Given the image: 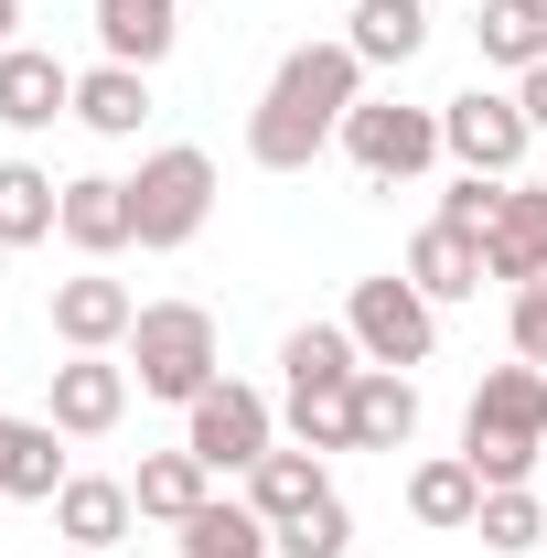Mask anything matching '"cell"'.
I'll return each mask as SVG.
<instances>
[{
	"label": "cell",
	"instance_id": "7402d4cb",
	"mask_svg": "<svg viewBox=\"0 0 547 558\" xmlns=\"http://www.w3.org/2000/svg\"><path fill=\"white\" fill-rule=\"evenodd\" d=\"M130 494H139L150 526H183V515H205V505H215V473L194 462V451H150V462L130 473Z\"/></svg>",
	"mask_w": 547,
	"mask_h": 558
},
{
	"label": "cell",
	"instance_id": "f546056e",
	"mask_svg": "<svg viewBox=\"0 0 547 558\" xmlns=\"http://www.w3.org/2000/svg\"><path fill=\"white\" fill-rule=\"evenodd\" d=\"M343 548H354V505H343V494L301 505V515L279 526V558H343Z\"/></svg>",
	"mask_w": 547,
	"mask_h": 558
},
{
	"label": "cell",
	"instance_id": "5b68a950",
	"mask_svg": "<svg viewBox=\"0 0 547 558\" xmlns=\"http://www.w3.org/2000/svg\"><path fill=\"white\" fill-rule=\"evenodd\" d=\"M440 150L483 183H526L537 172V119L505 86H462V97H440Z\"/></svg>",
	"mask_w": 547,
	"mask_h": 558
},
{
	"label": "cell",
	"instance_id": "7a4b0ae2",
	"mask_svg": "<svg viewBox=\"0 0 547 558\" xmlns=\"http://www.w3.org/2000/svg\"><path fill=\"white\" fill-rule=\"evenodd\" d=\"M462 462L483 473V494L547 473V365L515 354V365H494L473 387V409H462Z\"/></svg>",
	"mask_w": 547,
	"mask_h": 558
},
{
	"label": "cell",
	"instance_id": "ba28073f",
	"mask_svg": "<svg viewBox=\"0 0 547 558\" xmlns=\"http://www.w3.org/2000/svg\"><path fill=\"white\" fill-rule=\"evenodd\" d=\"M183 451H194L205 473H258V451H279V409L258 398V387L215 376L205 398L183 409Z\"/></svg>",
	"mask_w": 547,
	"mask_h": 558
},
{
	"label": "cell",
	"instance_id": "d6986e66",
	"mask_svg": "<svg viewBox=\"0 0 547 558\" xmlns=\"http://www.w3.org/2000/svg\"><path fill=\"white\" fill-rule=\"evenodd\" d=\"M139 119H150V75L139 65H97L75 75V130H97V140H139Z\"/></svg>",
	"mask_w": 547,
	"mask_h": 558
},
{
	"label": "cell",
	"instance_id": "74e56055",
	"mask_svg": "<svg viewBox=\"0 0 547 558\" xmlns=\"http://www.w3.org/2000/svg\"><path fill=\"white\" fill-rule=\"evenodd\" d=\"M0 258H11V247H0Z\"/></svg>",
	"mask_w": 547,
	"mask_h": 558
},
{
	"label": "cell",
	"instance_id": "9a60e30c",
	"mask_svg": "<svg viewBox=\"0 0 547 558\" xmlns=\"http://www.w3.org/2000/svg\"><path fill=\"white\" fill-rule=\"evenodd\" d=\"M172 44H183V0H97V54H108V65L150 75Z\"/></svg>",
	"mask_w": 547,
	"mask_h": 558
},
{
	"label": "cell",
	"instance_id": "836d02e7",
	"mask_svg": "<svg viewBox=\"0 0 547 558\" xmlns=\"http://www.w3.org/2000/svg\"><path fill=\"white\" fill-rule=\"evenodd\" d=\"M11 44H22V0H0V54H11Z\"/></svg>",
	"mask_w": 547,
	"mask_h": 558
},
{
	"label": "cell",
	"instance_id": "e575fe53",
	"mask_svg": "<svg viewBox=\"0 0 547 558\" xmlns=\"http://www.w3.org/2000/svg\"><path fill=\"white\" fill-rule=\"evenodd\" d=\"M65 558H119V548H65Z\"/></svg>",
	"mask_w": 547,
	"mask_h": 558
},
{
	"label": "cell",
	"instance_id": "cb8c5ba5",
	"mask_svg": "<svg viewBox=\"0 0 547 558\" xmlns=\"http://www.w3.org/2000/svg\"><path fill=\"white\" fill-rule=\"evenodd\" d=\"M409 279L429 290V301H473L483 290V236H462V226H418V247H409Z\"/></svg>",
	"mask_w": 547,
	"mask_h": 558
},
{
	"label": "cell",
	"instance_id": "1f68e13d",
	"mask_svg": "<svg viewBox=\"0 0 547 558\" xmlns=\"http://www.w3.org/2000/svg\"><path fill=\"white\" fill-rule=\"evenodd\" d=\"M505 333H515V354H526V365H547V279H526V290H515Z\"/></svg>",
	"mask_w": 547,
	"mask_h": 558
},
{
	"label": "cell",
	"instance_id": "8d00e7d4",
	"mask_svg": "<svg viewBox=\"0 0 547 558\" xmlns=\"http://www.w3.org/2000/svg\"><path fill=\"white\" fill-rule=\"evenodd\" d=\"M537 494H547V473H537Z\"/></svg>",
	"mask_w": 547,
	"mask_h": 558
},
{
	"label": "cell",
	"instance_id": "ac0fdd59",
	"mask_svg": "<svg viewBox=\"0 0 547 558\" xmlns=\"http://www.w3.org/2000/svg\"><path fill=\"white\" fill-rule=\"evenodd\" d=\"M409 515L418 526H440V537H473V515H483V473L462 462V451H429L409 473Z\"/></svg>",
	"mask_w": 547,
	"mask_h": 558
},
{
	"label": "cell",
	"instance_id": "83f0119b",
	"mask_svg": "<svg viewBox=\"0 0 547 558\" xmlns=\"http://www.w3.org/2000/svg\"><path fill=\"white\" fill-rule=\"evenodd\" d=\"M473 537H483L494 558H526V548L547 537V494H537V484H505V494H483Z\"/></svg>",
	"mask_w": 547,
	"mask_h": 558
},
{
	"label": "cell",
	"instance_id": "603a6c76",
	"mask_svg": "<svg viewBox=\"0 0 547 558\" xmlns=\"http://www.w3.org/2000/svg\"><path fill=\"white\" fill-rule=\"evenodd\" d=\"M279 376H290V398H312V387H354V376H365V344H354L343 323H301V333L279 344Z\"/></svg>",
	"mask_w": 547,
	"mask_h": 558
},
{
	"label": "cell",
	"instance_id": "4dcf8cb0",
	"mask_svg": "<svg viewBox=\"0 0 547 558\" xmlns=\"http://www.w3.org/2000/svg\"><path fill=\"white\" fill-rule=\"evenodd\" d=\"M494 205H505V183H483V172H451V194H440V226L483 236V226H494Z\"/></svg>",
	"mask_w": 547,
	"mask_h": 558
},
{
	"label": "cell",
	"instance_id": "7c38bea8",
	"mask_svg": "<svg viewBox=\"0 0 547 558\" xmlns=\"http://www.w3.org/2000/svg\"><path fill=\"white\" fill-rule=\"evenodd\" d=\"M54 119H75V65L65 54H44V44H11L0 54V130H54Z\"/></svg>",
	"mask_w": 547,
	"mask_h": 558
},
{
	"label": "cell",
	"instance_id": "2e32d148",
	"mask_svg": "<svg viewBox=\"0 0 547 558\" xmlns=\"http://www.w3.org/2000/svg\"><path fill=\"white\" fill-rule=\"evenodd\" d=\"M418 440V376L409 365H365L354 376V451H409Z\"/></svg>",
	"mask_w": 547,
	"mask_h": 558
},
{
	"label": "cell",
	"instance_id": "e0dca14e",
	"mask_svg": "<svg viewBox=\"0 0 547 558\" xmlns=\"http://www.w3.org/2000/svg\"><path fill=\"white\" fill-rule=\"evenodd\" d=\"M172 548H183V558H279V526L247 505V494H215L205 515L172 526Z\"/></svg>",
	"mask_w": 547,
	"mask_h": 558
},
{
	"label": "cell",
	"instance_id": "f35d334b",
	"mask_svg": "<svg viewBox=\"0 0 547 558\" xmlns=\"http://www.w3.org/2000/svg\"><path fill=\"white\" fill-rule=\"evenodd\" d=\"M537 11H547V0H537Z\"/></svg>",
	"mask_w": 547,
	"mask_h": 558
},
{
	"label": "cell",
	"instance_id": "ffe728a7",
	"mask_svg": "<svg viewBox=\"0 0 547 558\" xmlns=\"http://www.w3.org/2000/svg\"><path fill=\"white\" fill-rule=\"evenodd\" d=\"M130 515H139V494H130V484H108V473H75V484L54 494V526H65V548H119V537H130Z\"/></svg>",
	"mask_w": 547,
	"mask_h": 558
},
{
	"label": "cell",
	"instance_id": "8fae6325",
	"mask_svg": "<svg viewBox=\"0 0 547 558\" xmlns=\"http://www.w3.org/2000/svg\"><path fill=\"white\" fill-rule=\"evenodd\" d=\"M483 279H505V290L547 279V183L537 172L505 183V205H494V226H483Z\"/></svg>",
	"mask_w": 547,
	"mask_h": 558
},
{
	"label": "cell",
	"instance_id": "4fadbf2b",
	"mask_svg": "<svg viewBox=\"0 0 547 558\" xmlns=\"http://www.w3.org/2000/svg\"><path fill=\"white\" fill-rule=\"evenodd\" d=\"M54 236H65V247L86 258V269H108L119 247H139L130 183H119V172H75V183H65V226H54Z\"/></svg>",
	"mask_w": 547,
	"mask_h": 558
},
{
	"label": "cell",
	"instance_id": "52a82bcc",
	"mask_svg": "<svg viewBox=\"0 0 547 558\" xmlns=\"http://www.w3.org/2000/svg\"><path fill=\"white\" fill-rule=\"evenodd\" d=\"M343 161H354L365 183H418L429 161H451V150H440V108H409V97H365V108L343 119Z\"/></svg>",
	"mask_w": 547,
	"mask_h": 558
},
{
	"label": "cell",
	"instance_id": "d6a6232c",
	"mask_svg": "<svg viewBox=\"0 0 547 558\" xmlns=\"http://www.w3.org/2000/svg\"><path fill=\"white\" fill-rule=\"evenodd\" d=\"M515 108H526V119H537V140H547V65L515 75Z\"/></svg>",
	"mask_w": 547,
	"mask_h": 558
},
{
	"label": "cell",
	"instance_id": "8992f818",
	"mask_svg": "<svg viewBox=\"0 0 547 558\" xmlns=\"http://www.w3.org/2000/svg\"><path fill=\"white\" fill-rule=\"evenodd\" d=\"M343 333L365 344V365H429V344H440V301H429L409 269L354 279V301H343Z\"/></svg>",
	"mask_w": 547,
	"mask_h": 558
},
{
	"label": "cell",
	"instance_id": "9c48e42d",
	"mask_svg": "<svg viewBox=\"0 0 547 558\" xmlns=\"http://www.w3.org/2000/svg\"><path fill=\"white\" fill-rule=\"evenodd\" d=\"M130 365H119V354H65V365H54V398H44V418H54V429H65V440H108V429H119V418H130Z\"/></svg>",
	"mask_w": 547,
	"mask_h": 558
},
{
	"label": "cell",
	"instance_id": "44dd1931",
	"mask_svg": "<svg viewBox=\"0 0 547 558\" xmlns=\"http://www.w3.org/2000/svg\"><path fill=\"white\" fill-rule=\"evenodd\" d=\"M65 226V183L44 161H0V247H44Z\"/></svg>",
	"mask_w": 547,
	"mask_h": 558
},
{
	"label": "cell",
	"instance_id": "3957f363",
	"mask_svg": "<svg viewBox=\"0 0 547 558\" xmlns=\"http://www.w3.org/2000/svg\"><path fill=\"white\" fill-rule=\"evenodd\" d=\"M119 354H130L139 398H172V409H194L215 376H226V333H215L205 301H139V323H130Z\"/></svg>",
	"mask_w": 547,
	"mask_h": 558
},
{
	"label": "cell",
	"instance_id": "d590c367",
	"mask_svg": "<svg viewBox=\"0 0 547 558\" xmlns=\"http://www.w3.org/2000/svg\"><path fill=\"white\" fill-rule=\"evenodd\" d=\"M537 183H547V140H537Z\"/></svg>",
	"mask_w": 547,
	"mask_h": 558
},
{
	"label": "cell",
	"instance_id": "484cf974",
	"mask_svg": "<svg viewBox=\"0 0 547 558\" xmlns=\"http://www.w3.org/2000/svg\"><path fill=\"white\" fill-rule=\"evenodd\" d=\"M365 75L376 65H418V44H429V0H354V33H343Z\"/></svg>",
	"mask_w": 547,
	"mask_h": 558
},
{
	"label": "cell",
	"instance_id": "6da1fadb",
	"mask_svg": "<svg viewBox=\"0 0 547 558\" xmlns=\"http://www.w3.org/2000/svg\"><path fill=\"white\" fill-rule=\"evenodd\" d=\"M365 108V54L354 44H290L269 75V97L247 108V161L258 172H312L323 150L343 140V119Z\"/></svg>",
	"mask_w": 547,
	"mask_h": 558
},
{
	"label": "cell",
	"instance_id": "30bf717a",
	"mask_svg": "<svg viewBox=\"0 0 547 558\" xmlns=\"http://www.w3.org/2000/svg\"><path fill=\"white\" fill-rule=\"evenodd\" d=\"M130 323H139L130 279H108V269L54 279V344H65V354H119V344H130Z\"/></svg>",
	"mask_w": 547,
	"mask_h": 558
},
{
	"label": "cell",
	"instance_id": "d4e9b609",
	"mask_svg": "<svg viewBox=\"0 0 547 558\" xmlns=\"http://www.w3.org/2000/svg\"><path fill=\"white\" fill-rule=\"evenodd\" d=\"M323 494H333V473H323V451H301V440H290V451H258V473H247V505H258L269 526H290V515L323 505Z\"/></svg>",
	"mask_w": 547,
	"mask_h": 558
},
{
	"label": "cell",
	"instance_id": "5bb4252c",
	"mask_svg": "<svg viewBox=\"0 0 547 558\" xmlns=\"http://www.w3.org/2000/svg\"><path fill=\"white\" fill-rule=\"evenodd\" d=\"M65 484H75V473H65V429L0 409V505H54Z\"/></svg>",
	"mask_w": 547,
	"mask_h": 558
},
{
	"label": "cell",
	"instance_id": "f1b7e54d",
	"mask_svg": "<svg viewBox=\"0 0 547 558\" xmlns=\"http://www.w3.org/2000/svg\"><path fill=\"white\" fill-rule=\"evenodd\" d=\"M290 440H301V451H354V387H312V398H290Z\"/></svg>",
	"mask_w": 547,
	"mask_h": 558
},
{
	"label": "cell",
	"instance_id": "4316f807",
	"mask_svg": "<svg viewBox=\"0 0 547 558\" xmlns=\"http://www.w3.org/2000/svg\"><path fill=\"white\" fill-rule=\"evenodd\" d=\"M473 44H483V65L526 75V65H547V11H537V0H483V11H473Z\"/></svg>",
	"mask_w": 547,
	"mask_h": 558
},
{
	"label": "cell",
	"instance_id": "277c9868",
	"mask_svg": "<svg viewBox=\"0 0 547 558\" xmlns=\"http://www.w3.org/2000/svg\"><path fill=\"white\" fill-rule=\"evenodd\" d=\"M130 215H139V247H194V236H205V215H215V161L194 150V140L139 150Z\"/></svg>",
	"mask_w": 547,
	"mask_h": 558
}]
</instances>
